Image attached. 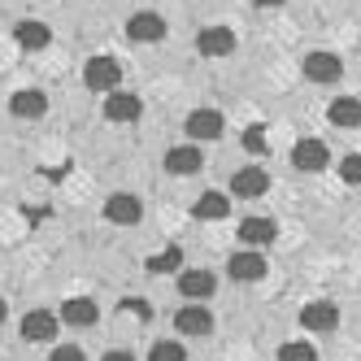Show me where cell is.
Returning a JSON list of instances; mask_svg holds the SVG:
<instances>
[{
  "label": "cell",
  "mask_w": 361,
  "mask_h": 361,
  "mask_svg": "<svg viewBox=\"0 0 361 361\" xmlns=\"http://www.w3.org/2000/svg\"><path fill=\"white\" fill-rule=\"evenodd\" d=\"M13 39H18L22 48H31V53H35V48H48V39H53V35H48V27H44V22L22 18L18 27H13Z\"/></svg>",
  "instance_id": "18"
},
{
  "label": "cell",
  "mask_w": 361,
  "mask_h": 361,
  "mask_svg": "<svg viewBox=\"0 0 361 361\" xmlns=\"http://www.w3.org/2000/svg\"><path fill=\"white\" fill-rule=\"evenodd\" d=\"M326 118H331L335 126H361V100H353V96H344V100H331Z\"/></svg>",
  "instance_id": "20"
},
{
  "label": "cell",
  "mask_w": 361,
  "mask_h": 361,
  "mask_svg": "<svg viewBox=\"0 0 361 361\" xmlns=\"http://www.w3.org/2000/svg\"><path fill=\"white\" fill-rule=\"evenodd\" d=\"M340 57L335 53H309L305 57V79H314V83H335L340 79Z\"/></svg>",
  "instance_id": "12"
},
{
  "label": "cell",
  "mask_w": 361,
  "mask_h": 361,
  "mask_svg": "<svg viewBox=\"0 0 361 361\" xmlns=\"http://www.w3.org/2000/svg\"><path fill=\"white\" fill-rule=\"evenodd\" d=\"M231 192H235L240 200H257V196H266V192H270V174H266V170H257V166L235 170V178H231Z\"/></svg>",
  "instance_id": "4"
},
{
  "label": "cell",
  "mask_w": 361,
  "mask_h": 361,
  "mask_svg": "<svg viewBox=\"0 0 361 361\" xmlns=\"http://www.w3.org/2000/svg\"><path fill=\"white\" fill-rule=\"evenodd\" d=\"M178 266H183V248H166V252H157V257H148V262H144V270L148 274H174Z\"/></svg>",
  "instance_id": "21"
},
{
  "label": "cell",
  "mask_w": 361,
  "mask_h": 361,
  "mask_svg": "<svg viewBox=\"0 0 361 361\" xmlns=\"http://www.w3.org/2000/svg\"><path fill=\"white\" fill-rule=\"evenodd\" d=\"M226 274L235 283H257V279H266V257L262 252H235L226 262Z\"/></svg>",
  "instance_id": "7"
},
{
  "label": "cell",
  "mask_w": 361,
  "mask_h": 361,
  "mask_svg": "<svg viewBox=\"0 0 361 361\" xmlns=\"http://www.w3.org/2000/svg\"><path fill=\"white\" fill-rule=\"evenodd\" d=\"M122 309H126V314H135V318H152V309H148V300H140V296H135V300L126 296V300H122Z\"/></svg>",
  "instance_id": "28"
},
{
  "label": "cell",
  "mask_w": 361,
  "mask_h": 361,
  "mask_svg": "<svg viewBox=\"0 0 361 361\" xmlns=\"http://www.w3.org/2000/svg\"><path fill=\"white\" fill-rule=\"evenodd\" d=\"M57 335V318L53 314H44V309H31L27 318H22V340H31V344H48Z\"/></svg>",
  "instance_id": "10"
},
{
  "label": "cell",
  "mask_w": 361,
  "mask_h": 361,
  "mask_svg": "<svg viewBox=\"0 0 361 361\" xmlns=\"http://www.w3.org/2000/svg\"><path fill=\"white\" fill-rule=\"evenodd\" d=\"M326 161H331V152H326V144H322V140H300V144L292 148V166H296V170H305V174L326 170Z\"/></svg>",
  "instance_id": "5"
},
{
  "label": "cell",
  "mask_w": 361,
  "mask_h": 361,
  "mask_svg": "<svg viewBox=\"0 0 361 361\" xmlns=\"http://www.w3.org/2000/svg\"><path fill=\"white\" fill-rule=\"evenodd\" d=\"M257 5H266V9H270V5H283V0H257Z\"/></svg>",
  "instance_id": "30"
},
{
  "label": "cell",
  "mask_w": 361,
  "mask_h": 361,
  "mask_svg": "<svg viewBox=\"0 0 361 361\" xmlns=\"http://www.w3.org/2000/svg\"><path fill=\"white\" fill-rule=\"evenodd\" d=\"M214 288H218V279L209 270H183L178 274V292H183L188 300H209Z\"/></svg>",
  "instance_id": "11"
},
{
  "label": "cell",
  "mask_w": 361,
  "mask_h": 361,
  "mask_svg": "<svg viewBox=\"0 0 361 361\" xmlns=\"http://www.w3.org/2000/svg\"><path fill=\"white\" fill-rule=\"evenodd\" d=\"M140 114H144V105H140L131 92H114L105 100V118L109 122H140Z\"/></svg>",
  "instance_id": "15"
},
{
  "label": "cell",
  "mask_w": 361,
  "mask_h": 361,
  "mask_svg": "<svg viewBox=\"0 0 361 361\" xmlns=\"http://www.w3.org/2000/svg\"><path fill=\"white\" fill-rule=\"evenodd\" d=\"M192 214H196V218H226V214H231V204H226L222 192H204V196L192 204Z\"/></svg>",
  "instance_id": "22"
},
{
  "label": "cell",
  "mask_w": 361,
  "mask_h": 361,
  "mask_svg": "<svg viewBox=\"0 0 361 361\" xmlns=\"http://www.w3.org/2000/svg\"><path fill=\"white\" fill-rule=\"evenodd\" d=\"M166 170H170V174H196V170H200V148H196V144L170 148V152H166Z\"/></svg>",
  "instance_id": "17"
},
{
  "label": "cell",
  "mask_w": 361,
  "mask_h": 361,
  "mask_svg": "<svg viewBox=\"0 0 361 361\" xmlns=\"http://www.w3.org/2000/svg\"><path fill=\"white\" fill-rule=\"evenodd\" d=\"M105 218L118 222V226H135V222L144 218V204H140V196H131V192H114V196L105 200Z\"/></svg>",
  "instance_id": "2"
},
{
  "label": "cell",
  "mask_w": 361,
  "mask_h": 361,
  "mask_svg": "<svg viewBox=\"0 0 361 361\" xmlns=\"http://www.w3.org/2000/svg\"><path fill=\"white\" fill-rule=\"evenodd\" d=\"M279 235V226H274V218H244L240 222V240L244 244H252V248H262V244H270Z\"/></svg>",
  "instance_id": "16"
},
{
  "label": "cell",
  "mask_w": 361,
  "mask_h": 361,
  "mask_svg": "<svg viewBox=\"0 0 361 361\" xmlns=\"http://www.w3.org/2000/svg\"><path fill=\"white\" fill-rule=\"evenodd\" d=\"M100 361H135V357H131V353H118V348H114V353H105Z\"/></svg>",
  "instance_id": "29"
},
{
  "label": "cell",
  "mask_w": 361,
  "mask_h": 361,
  "mask_svg": "<svg viewBox=\"0 0 361 361\" xmlns=\"http://www.w3.org/2000/svg\"><path fill=\"white\" fill-rule=\"evenodd\" d=\"M174 326L183 331V335H209L214 331V314L204 305H192V309H178L174 314Z\"/></svg>",
  "instance_id": "13"
},
{
  "label": "cell",
  "mask_w": 361,
  "mask_h": 361,
  "mask_svg": "<svg viewBox=\"0 0 361 361\" xmlns=\"http://www.w3.org/2000/svg\"><path fill=\"white\" fill-rule=\"evenodd\" d=\"M148 361H188V353H183V344H170V340H161V344H152Z\"/></svg>",
  "instance_id": "24"
},
{
  "label": "cell",
  "mask_w": 361,
  "mask_h": 361,
  "mask_svg": "<svg viewBox=\"0 0 361 361\" xmlns=\"http://www.w3.org/2000/svg\"><path fill=\"white\" fill-rule=\"evenodd\" d=\"M126 35L140 44H157L166 35V22H161V13H131L126 18Z\"/></svg>",
  "instance_id": "9"
},
{
  "label": "cell",
  "mask_w": 361,
  "mask_h": 361,
  "mask_svg": "<svg viewBox=\"0 0 361 361\" xmlns=\"http://www.w3.org/2000/svg\"><path fill=\"white\" fill-rule=\"evenodd\" d=\"M226 131V118L218 109H192L188 114V135L192 140H218Z\"/></svg>",
  "instance_id": "6"
},
{
  "label": "cell",
  "mask_w": 361,
  "mask_h": 361,
  "mask_svg": "<svg viewBox=\"0 0 361 361\" xmlns=\"http://www.w3.org/2000/svg\"><path fill=\"white\" fill-rule=\"evenodd\" d=\"M48 361H87L83 348H74V344H57L53 353H48Z\"/></svg>",
  "instance_id": "27"
},
{
  "label": "cell",
  "mask_w": 361,
  "mask_h": 361,
  "mask_svg": "<svg viewBox=\"0 0 361 361\" xmlns=\"http://www.w3.org/2000/svg\"><path fill=\"white\" fill-rule=\"evenodd\" d=\"M244 148L248 152H266V126H248V131H244Z\"/></svg>",
  "instance_id": "26"
},
{
  "label": "cell",
  "mask_w": 361,
  "mask_h": 361,
  "mask_svg": "<svg viewBox=\"0 0 361 361\" xmlns=\"http://www.w3.org/2000/svg\"><path fill=\"white\" fill-rule=\"evenodd\" d=\"M340 174H344V183L361 188V152H348V157L340 161Z\"/></svg>",
  "instance_id": "25"
},
{
  "label": "cell",
  "mask_w": 361,
  "mask_h": 361,
  "mask_svg": "<svg viewBox=\"0 0 361 361\" xmlns=\"http://www.w3.org/2000/svg\"><path fill=\"white\" fill-rule=\"evenodd\" d=\"M279 361H318V353H314V344H305V340H288L283 353H279Z\"/></svg>",
  "instance_id": "23"
},
{
  "label": "cell",
  "mask_w": 361,
  "mask_h": 361,
  "mask_svg": "<svg viewBox=\"0 0 361 361\" xmlns=\"http://www.w3.org/2000/svg\"><path fill=\"white\" fill-rule=\"evenodd\" d=\"M300 322H305V331H335L340 326V309H335L331 300H314V305H305L300 309Z\"/></svg>",
  "instance_id": "8"
},
{
  "label": "cell",
  "mask_w": 361,
  "mask_h": 361,
  "mask_svg": "<svg viewBox=\"0 0 361 361\" xmlns=\"http://www.w3.org/2000/svg\"><path fill=\"white\" fill-rule=\"evenodd\" d=\"M83 83H87L92 92L114 96V92H118V83H122V66H118L114 57H92V61L83 66Z\"/></svg>",
  "instance_id": "1"
},
{
  "label": "cell",
  "mask_w": 361,
  "mask_h": 361,
  "mask_svg": "<svg viewBox=\"0 0 361 361\" xmlns=\"http://www.w3.org/2000/svg\"><path fill=\"white\" fill-rule=\"evenodd\" d=\"M0 322H5V300H0Z\"/></svg>",
  "instance_id": "31"
},
{
  "label": "cell",
  "mask_w": 361,
  "mask_h": 361,
  "mask_svg": "<svg viewBox=\"0 0 361 361\" xmlns=\"http://www.w3.org/2000/svg\"><path fill=\"white\" fill-rule=\"evenodd\" d=\"M9 109H13V118H44L48 114V96L35 92V87H22V92H13Z\"/></svg>",
  "instance_id": "14"
},
{
  "label": "cell",
  "mask_w": 361,
  "mask_h": 361,
  "mask_svg": "<svg viewBox=\"0 0 361 361\" xmlns=\"http://www.w3.org/2000/svg\"><path fill=\"white\" fill-rule=\"evenodd\" d=\"M196 53L204 57H226V53H235V31L231 27H204L196 35Z\"/></svg>",
  "instance_id": "3"
},
{
  "label": "cell",
  "mask_w": 361,
  "mask_h": 361,
  "mask_svg": "<svg viewBox=\"0 0 361 361\" xmlns=\"http://www.w3.org/2000/svg\"><path fill=\"white\" fill-rule=\"evenodd\" d=\"M61 318H66L70 326H92V322H96V300H87V296L66 300V305H61Z\"/></svg>",
  "instance_id": "19"
}]
</instances>
